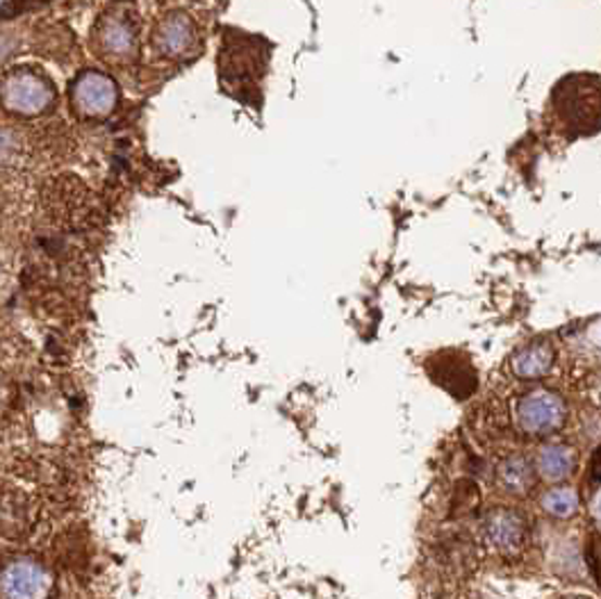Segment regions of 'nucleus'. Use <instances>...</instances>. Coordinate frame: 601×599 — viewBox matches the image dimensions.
Returning a JSON list of instances; mask_svg holds the SVG:
<instances>
[{"instance_id": "obj_9", "label": "nucleus", "mask_w": 601, "mask_h": 599, "mask_svg": "<svg viewBox=\"0 0 601 599\" xmlns=\"http://www.w3.org/2000/svg\"><path fill=\"white\" fill-rule=\"evenodd\" d=\"M499 483L506 493L524 495L534 488L536 472L528 466V460L517 458V456L508 458L506 463H501V468H499Z\"/></svg>"}, {"instance_id": "obj_11", "label": "nucleus", "mask_w": 601, "mask_h": 599, "mask_svg": "<svg viewBox=\"0 0 601 599\" xmlns=\"http://www.w3.org/2000/svg\"><path fill=\"white\" fill-rule=\"evenodd\" d=\"M542 506L551 513V515H559V518H567L572 513H576V509H579V497H576L574 490L570 488H551L545 497H542Z\"/></svg>"}, {"instance_id": "obj_10", "label": "nucleus", "mask_w": 601, "mask_h": 599, "mask_svg": "<svg viewBox=\"0 0 601 599\" xmlns=\"http://www.w3.org/2000/svg\"><path fill=\"white\" fill-rule=\"evenodd\" d=\"M572 466L574 456L567 447H545L538 456V468L547 479H565Z\"/></svg>"}, {"instance_id": "obj_5", "label": "nucleus", "mask_w": 601, "mask_h": 599, "mask_svg": "<svg viewBox=\"0 0 601 599\" xmlns=\"http://www.w3.org/2000/svg\"><path fill=\"white\" fill-rule=\"evenodd\" d=\"M74 105L80 117L101 119L117 105V89L114 82L99 74L82 76L74 87Z\"/></svg>"}, {"instance_id": "obj_13", "label": "nucleus", "mask_w": 601, "mask_h": 599, "mask_svg": "<svg viewBox=\"0 0 601 599\" xmlns=\"http://www.w3.org/2000/svg\"><path fill=\"white\" fill-rule=\"evenodd\" d=\"M594 476L601 481V451L594 456Z\"/></svg>"}, {"instance_id": "obj_12", "label": "nucleus", "mask_w": 601, "mask_h": 599, "mask_svg": "<svg viewBox=\"0 0 601 599\" xmlns=\"http://www.w3.org/2000/svg\"><path fill=\"white\" fill-rule=\"evenodd\" d=\"M590 557H592L590 561H592V568H594V577L601 584V536H592Z\"/></svg>"}, {"instance_id": "obj_4", "label": "nucleus", "mask_w": 601, "mask_h": 599, "mask_svg": "<svg viewBox=\"0 0 601 599\" xmlns=\"http://www.w3.org/2000/svg\"><path fill=\"white\" fill-rule=\"evenodd\" d=\"M53 101V89L41 78L21 72L5 80V105L18 114H39Z\"/></svg>"}, {"instance_id": "obj_6", "label": "nucleus", "mask_w": 601, "mask_h": 599, "mask_svg": "<svg viewBox=\"0 0 601 599\" xmlns=\"http://www.w3.org/2000/svg\"><path fill=\"white\" fill-rule=\"evenodd\" d=\"M51 590V574L30 559H16L3 570L5 597H43Z\"/></svg>"}, {"instance_id": "obj_7", "label": "nucleus", "mask_w": 601, "mask_h": 599, "mask_svg": "<svg viewBox=\"0 0 601 599\" xmlns=\"http://www.w3.org/2000/svg\"><path fill=\"white\" fill-rule=\"evenodd\" d=\"M485 536L499 551H513L524 543L526 526L517 513L497 511L490 515L488 526H485Z\"/></svg>"}, {"instance_id": "obj_1", "label": "nucleus", "mask_w": 601, "mask_h": 599, "mask_svg": "<svg viewBox=\"0 0 601 599\" xmlns=\"http://www.w3.org/2000/svg\"><path fill=\"white\" fill-rule=\"evenodd\" d=\"M553 107L563 128L572 135L601 130V78L588 74L563 78L553 91Z\"/></svg>"}, {"instance_id": "obj_3", "label": "nucleus", "mask_w": 601, "mask_h": 599, "mask_svg": "<svg viewBox=\"0 0 601 599\" xmlns=\"http://www.w3.org/2000/svg\"><path fill=\"white\" fill-rule=\"evenodd\" d=\"M517 420L526 433H551L563 424L565 406L551 393H530L520 402Z\"/></svg>"}, {"instance_id": "obj_2", "label": "nucleus", "mask_w": 601, "mask_h": 599, "mask_svg": "<svg viewBox=\"0 0 601 599\" xmlns=\"http://www.w3.org/2000/svg\"><path fill=\"white\" fill-rule=\"evenodd\" d=\"M137 30L130 21V12L126 8L110 10L97 28V46L99 53L110 58V62H126L137 51Z\"/></svg>"}, {"instance_id": "obj_8", "label": "nucleus", "mask_w": 601, "mask_h": 599, "mask_svg": "<svg viewBox=\"0 0 601 599\" xmlns=\"http://www.w3.org/2000/svg\"><path fill=\"white\" fill-rule=\"evenodd\" d=\"M553 365V349L545 340L530 342L524 349H520L513 358V372L520 379H538L547 374Z\"/></svg>"}]
</instances>
